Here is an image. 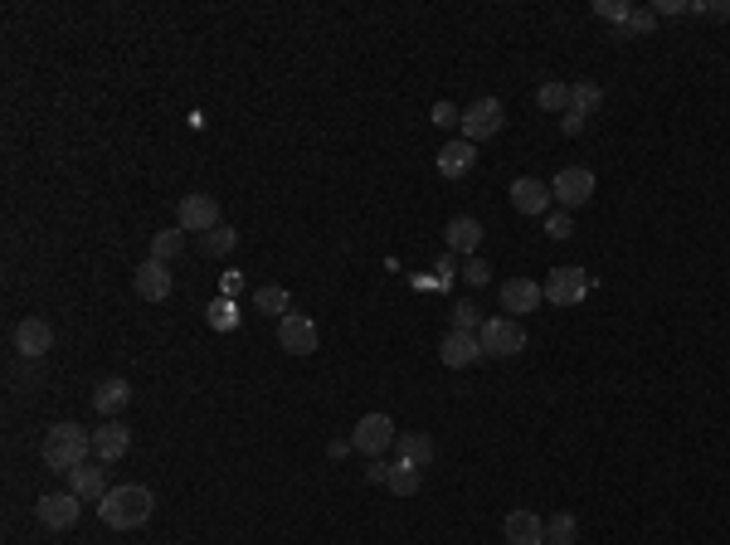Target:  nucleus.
Returning <instances> with one entry per match:
<instances>
[{"label":"nucleus","mask_w":730,"mask_h":545,"mask_svg":"<svg viewBox=\"0 0 730 545\" xmlns=\"http://www.w3.org/2000/svg\"><path fill=\"white\" fill-rule=\"evenodd\" d=\"M151 511H156V497H151V487H142V482L108 487V497L98 502V516H103L108 531H137V526L151 521Z\"/></svg>","instance_id":"1"},{"label":"nucleus","mask_w":730,"mask_h":545,"mask_svg":"<svg viewBox=\"0 0 730 545\" xmlns=\"http://www.w3.org/2000/svg\"><path fill=\"white\" fill-rule=\"evenodd\" d=\"M88 453H93V434L78 429V424H54V429L44 434V443H39V458H44L49 473H73V468H83Z\"/></svg>","instance_id":"2"},{"label":"nucleus","mask_w":730,"mask_h":545,"mask_svg":"<svg viewBox=\"0 0 730 545\" xmlns=\"http://www.w3.org/2000/svg\"><path fill=\"white\" fill-rule=\"evenodd\" d=\"M477 341H482V356H521L526 351V327L516 322V317H487L482 331H477Z\"/></svg>","instance_id":"3"},{"label":"nucleus","mask_w":730,"mask_h":545,"mask_svg":"<svg viewBox=\"0 0 730 545\" xmlns=\"http://www.w3.org/2000/svg\"><path fill=\"white\" fill-rule=\"evenodd\" d=\"M594 171L589 166H565V171H555V181H550V195H555V205L560 210H584L589 200H594Z\"/></svg>","instance_id":"4"},{"label":"nucleus","mask_w":730,"mask_h":545,"mask_svg":"<svg viewBox=\"0 0 730 545\" xmlns=\"http://www.w3.org/2000/svg\"><path fill=\"white\" fill-rule=\"evenodd\" d=\"M541 288H546V302H555V307H580L584 297L594 292V278L584 268H575V263H560Z\"/></svg>","instance_id":"5"},{"label":"nucleus","mask_w":730,"mask_h":545,"mask_svg":"<svg viewBox=\"0 0 730 545\" xmlns=\"http://www.w3.org/2000/svg\"><path fill=\"white\" fill-rule=\"evenodd\" d=\"M507 127V112L497 98H477L473 108H463V122H458V132H463V142H487V137H497Z\"/></svg>","instance_id":"6"},{"label":"nucleus","mask_w":730,"mask_h":545,"mask_svg":"<svg viewBox=\"0 0 730 545\" xmlns=\"http://www.w3.org/2000/svg\"><path fill=\"white\" fill-rule=\"evenodd\" d=\"M395 419L390 414H365L361 424H356V434H351V443H356V453H365L370 463L385 453V448H395Z\"/></svg>","instance_id":"7"},{"label":"nucleus","mask_w":730,"mask_h":545,"mask_svg":"<svg viewBox=\"0 0 730 545\" xmlns=\"http://www.w3.org/2000/svg\"><path fill=\"white\" fill-rule=\"evenodd\" d=\"M278 346H283L288 356H312V351L322 346L317 322H312V317H302V312H288V317L278 322Z\"/></svg>","instance_id":"8"},{"label":"nucleus","mask_w":730,"mask_h":545,"mask_svg":"<svg viewBox=\"0 0 730 545\" xmlns=\"http://www.w3.org/2000/svg\"><path fill=\"white\" fill-rule=\"evenodd\" d=\"M550 181H536V176H516L511 181V210L516 215H531V219H546L550 215Z\"/></svg>","instance_id":"9"},{"label":"nucleus","mask_w":730,"mask_h":545,"mask_svg":"<svg viewBox=\"0 0 730 545\" xmlns=\"http://www.w3.org/2000/svg\"><path fill=\"white\" fill-rule=\"evenodd\" d=\"M541 302H546V288H541L536 278H507V283H502V312L516 317V322L531 317Z\"/></svg>","instance_id":"10"},{"label":"nucleus","mask_w":730,"mask_h":545,"mask_svg":"<svg viewBox=\"0 0 730 545\" xmlns=\"http://www.w3.org/2000/svg\"><path fill=\"white\" fill-rule=\"evenodd\" d=\"M78 511H83V502H78L73 492H49V497L35 502V516H39L44 531H69L73 521H78Z\"/></svg>","instance_id":"11"},{"label":"nucleus","mask_w":730,"mask_h":545,"mask_svg":"<svg viewBox=\"0 0 730 545\" xmlns=\"http://www.w3.org/2000/svg\"><path fill=\"white\" fill-rule=\"evenodd\" d=\"M176 219H181L185 234H210V229H219V200L215 195H185L181 210H176Z\"/></svg>","instance_id":"12"},{"label":"nucleus","mask_w":730,"mask_h":545,"mask_svg":"<svg viewBox=\"0 0 730 545\" xmlns=\"http://www.w3.org/2000/svg\"><path fill=\"white\" fill-rule=\"evenodd\" d=\"M93 453H98L103 468L117 463V458H127L132 453V429L122 419H103V429H93Z\"/></svg>","instance_id":"13"},{"label":"nucleus","mask_w":730,"mask_h":545,"mask_svg":"<svg viewBox=\"0 0 730 545\" xmlns=\"http://www.w3.org/2000/svg\"><path fill=\"white\" fill-rule=\"evenodd\" d=\"M502 536H507V545H546V516H536L531 507L507 511Z\"/></svg>","instance_id":"14"},{"label":"nucleus","mask_w":730,"mask_h":545,"mask_svg":"<svg viewBox=\"0 0 730 545\" xmlns=\"http://www.w3.org/2000/svg\"><path fill=\"white\" fill-rule=\"evenodd\" d=\"M438 361L448 365V370H468V365L482 361V341H477L473 331H448L443 346H438Z\"/></svg>","instance_id":"15"},{"label":"nucleus","mask_w":730,"mask_h":545,"mask_svg":"<svg viewBox=\"0 0 730 545\" xmlns=\"http://www.w3.org/2000/svg\"><path fill=\"white\" fill-rule=\"evenodd\" d=\"M132 288H137V297H146V302H166L176 283H171V268H166V263L146 258L142 268H137V278H132Z\"/></svg>","instance_id":"16"},{"label":"nucleus","mask_w":730,"mask_h":545,"mask_svg":"<svg viewBox=\"0 0 730 545\" xmlns=\"http://www.w3.org/2000/svg\"><path fill=\"white\" fill-rule=\"evenodd\" d=\"M49 346H54V327H49L44 317H25V322L15 327V351H20V356L39 361Z\"/></svg>","instance_id":"17"},{"label":"nucleus","mask_w":730,"mask_h":545,"mask_svg":"<svg viewBox=\"0 0 730 545\" xmlns=\"http://www.w3.org/2000/svg\"><path fill=\"white\" fill-rule=\"evenodd\" d=\"M443 239H448V254L477 258V249H482V224H477L473 215H458V219H448Z\"/></svg>","instance_id":"18"},{"label":"nucleus","mask_w":730,"mask_h":545,"mask_svg":"<svg viewBox=\"0 0 730 545\" xmlns=\"http://www.w3.org/2000/svg\"><path fill=\"white\" fill-rule=\"evenodd\" d=\"M477 166V146L473 142H448L443 151H438V176H448V181H463V176H473Z\"/></svg>","instance_id":"19"},{"label":"nucleus","mask_w":730,"mask_h":545,"mask_svg":"<svg viewBox=\"0 0 730 545\" xmlns=\"http://www.w3.org/2000/svg\"><path fill=\"white\" fill-rule=\"evenodd\" d=\"M69 492L78 502H103L108 497V473H103V463L93 468V463H83V468H73L69 473Z\"/></svg>","instance_id":"20"},{"label":"nucleus","mask_w":730,"mask_h":545,"mask_svg":"<svg viewBox=\"0 0 730 545\" xmlns=\"http://www.w3.org/2000/svg\"><path fill=\"white\" fill-rule=\"evenodd\" d=\"M127 404H132V385H127L122 375H108V380L93 390V409H98L103 419H117Z\"/></svg>","instance_id":"21"},{"label":"nucleus","mask_w":730,"mask_h":545,"mask_svg":"<svg viewBox=\"0 0 730 545\" xmlns=\"http://www.w3.org/2000/svg\"><path fill=\"white\" fill-rule=\"evenodd\" d=\"M385 487H390L395 497H414V492L424 487V468H419V463H404V458H395V463H390V473H385Z\"/></svg>","instance_id":"22"},{"label":"nucleus","mask_w":730,"mask_h":545,"mask_svg":"<svg viewBox=\"0 0 730 545\" xmlns=\"http://www.w3.org/2000/svg\"><path fill=\"white\" fill-rule=\"evenodd\" d=\"M395 453H400L404 463H419V468H429V463H434V453H438V443L424 434V429H419V434H400V438H395Z\"/></svg>","instance_id":"23"},{"label":"nucleus","mask_w":730,"mask_h":545,"mask_svg":"<svg viewBox=\"0 0 730 545\" xmlns=\"http://www.w3.org/2000/svg\"><path fill=\"white\" fill-rule=\"evenodd\" d=\"M599 108H604V88H599L594 78H575V83H570V112L594 117Z\"/></svg>","instance_id":"24"},{"label":"nucleus","mask_w":730,"mask_h":545,"mask_svg":"<svg viewBox=\"0 0 730 545\" xmlns=\"http://www.w3.org/2000/svg\"><path fill=\"white\" fill-rule=\"evenodd\" d=\"M254 307L263 312V317H278V322H283V317L292 312V297H288V288L268 283V288H258V292H254Z\"/></svg>","instance_id":"25"},{"label":"nucleus","mask_w":730,"mask_h":545,"mask_svg":"<svg viewBox=\"0 0 730 545\" xmlns=\"http://www.w3.org/2000/svg\"><path fill=\"white\" fill-rule=\"evenodd\" d=\"M575 536H580V521H575L570 511L546 516V545H575Z\"/></svg>","instance_id":"26"},{"label":"nucleus","mask_w":730,"mask_h":545,"mask_svg":"<svg viewBox=\"0 0 730 545\" xmlns=\"http://www.w3.org/2000/svg\"><path fill=\"white\" fill-rule=\"evenodd\" d=\"M185 249V229L176 224V229H161V234H151V258L156 263H171V258Z\"/></svg>","instance_id":"27"},{"label":"nucleus","mask_w":730,"mask_h":545,"mask_svg":"<svg viewBox=\"0 0 730 545\" xmlns=\"http://www.w3.org/2000/svg\"><path fill=\"white\" fill-rule=\"evenodd\" d=\"M200 249L210 258H229L234 249H239V234L229 229V224H219V229H210V234H200Z\"/></svg>","instance_id":"28"},{"label":"nucleus","mask_w":730,"mask_h":545,"mask_svg":"<svg viewBox=\"0 0 730 545\" xmlns=\"http://www.w3.org/2000/svg\"><path fill=\"white\" fill-rule=\"evenodd\" d=\"M536 108H546V112H570V83H560V78L541 83V93H536Z\"/></svg>","instance_id":"29"},{"label":"nucleus","mask_w":730,"mask_h":545,"mask_svg":"<svg viewBox=\"0 0 730 545\" xmlns=\"http://www.w3.org/2000/svg\"><path fill=\"white\" fill-rule=\"evenodd\" d=\"M482 322H487V317H482V307H477L473 297H463V302H458V307H453V331H482Z\"/></svg>","instance_id":"30"},{"label":"nucleus","mask_w":730,"mask_h":545,"mask_svg":"<svg viewBox=\"0 0 730 545\" xmlns=\"http://www.w3.org/2000/svg\"><path fill=\"white\" fill-rule=\"evenodd\" d=\"M210 327L215 331L239 327V307H234V297H215V302H210Z\"/></svg>","instance_id":"31"},{"label":"nucleus","mask_w":730,"mask_h":545,"mask_svg":"<svg viewBox=\"0 0 730 545\" xmlns=\"http://www.w3.org/2000/svg\"><path fill=\"white\" fill-rule=\"evenodd\" d=\"M653 25H657L653 5H633V15H628V25H623V39H633V35H653Z\"/></svg>","instance_id":"32"},{"label":"nucleus","mask_w":730,"mask_h":545,"mask_svg":"<svg viewBox=\"0 0 730 545\" xmlns=\"http://www.w3.org/2000/svg\"><path fill=\"white\" fill-rule=\"evenodd\" d=\"M594 15H599V20H614V25H628V15H633V5H628V0H594Z\"/></svg>","instance_id":"33"},{"label":"nucleus","mask_w":730,"mask_h":545,"mask_svg":"<svg viewBox=\"0 0 730 545\" xmlns=\"http://www.w3.org/2000/svg\"><path fill=\"white\" fill-rule=\"evenodd\" d=\"M463 283H468V288H487V283H492V263H487V258H468V263H463Z\"/></svg>","instance_id":"34"},{"label":"nucleus","mask_w":730,"mask_h":545,"mask_svg":"<svg viewBox=\"0 0 730 545\" xmlns=\"http://www.w3.org/2000/svg\"><path fill=\"white\" fill-rule=\"evenodd\" d=\"M546 234H550V239H570V234H575V215H570V210H550V215H546Z\"/></svg>","instance_id":"35"},{"label":"nucleus","mask_w":730,"mask_h":545,"mask_svg":"<svg viewBox=\"0 0 730 545\" xmlns=\"http://www.w3.org/2000/svg\"><path fill=\"white\" fill-rule=\"evenodd\" d=\"M429 122H434V127H458L463 112L453 108V103H434V108H429Z\"/></svg>","instance_id":"36"},{"label":"nucleus","mask_w":730,"mask_h":545,"mask_svg":"<svg viewBox=\"0 0 730 545\" xmlns=\"http://www.w3.org/2000/svg\"><path fill=\"white\" fill-rule=\"evenodd\" d=\"M687 10H692L687 0H653V15H657V20H662V15H687Z\"/></svg>","instance_id":"37"},{"label":"nucleus","mask_w":730,"mask_h":545,"mask_svg":"<svg viewBox=\"0 0 730 545\" xmlns=\"http://www.w3.org/2000/svg\"><path fill=\"white\" fill-rule=\"evenodd\" d=\"M584 127H589V117H580V112H565V117H560V132H565V137H580Z\"/></svg>","instance_id":"38"},{"label":"nucleus","mask_w":730,"mask_h":545,"mask_svg":"<svg viewBox=\"0 0 730 545\" xmlns=\"http://www.w3.org/2000/svg\"><path fill=\"white\" fill-rule=\"evenodd\" d=\"M701 15H711V20H730V0H716V5H701Z\"/></svg>","instance_id":"39"},{"label":"nucleus","mask_w":730,"mask_h":545,"mask_svg":"<svg viewBox=\"0 0 730 545\" xmlns=\"http://www.w3.org/2000/svg\"><path fill=\"white\" fill-rule=\"evenodd\" d=\"M351 448H356V443H351V438H336V443H331L327 453H331V458H336V463H341V458H346V453H351Z\"/></svg>","instance_id":"40"}]
</instances>
